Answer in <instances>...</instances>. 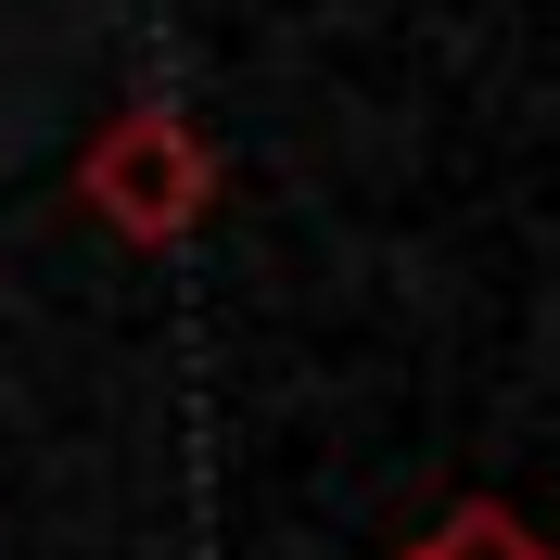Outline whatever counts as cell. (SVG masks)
Wrapping results in <instances>:
<instances>
[{
  "instance_id": "obj_2",
  "label": "cell",
  "mask_w": 560,
  "mask_h": 560,
  "mask_svg": "<svg viewBox=\"0 0 560 560\" xmlns=\"http://www.w3.org/2000/svg\"><path fill=\"white\" fill-rule=\"evenodd\" d=\"M408 560H560L548 535H523V510H497V497H471V510H446V523L420 535Z\"/></svg>"
},
{
  "instance_id": "obj_1",
  "label": "cell",
  "mask_w": 560,
  "mask_h": 560,
  "mask_svg": "<svg viewBox=\"0 0 560 560\" xmlns=\"http://www.w3.org/2000/svg\"><path fill=\"white\" fill-rule=\"evenodd\" d=\"M77 205L103 217L128 255H178L191 230H205V205H217V153L178 115H115V128H90V153H77Z\"/></svg>"
}]
</instances>
